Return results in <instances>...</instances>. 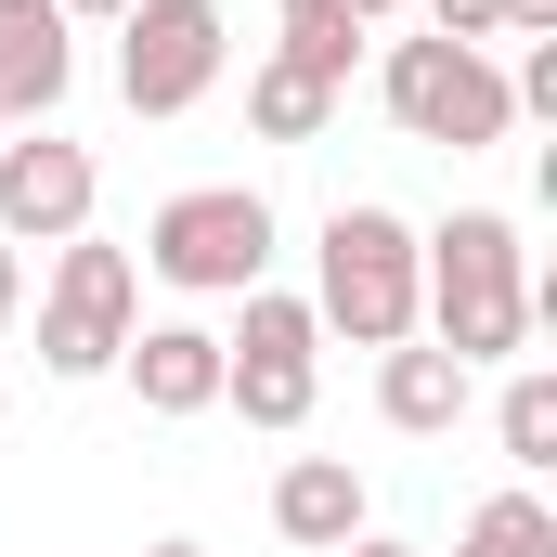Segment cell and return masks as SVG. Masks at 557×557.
Instances as JSON below:
<instances>
[{
  "instance_id": "obj_21",
  "label": "cell",
  "mask_w": 557,
  "mask_h": 557,
  "mask_svg": "<svg viewBox=\"0 0 557 557\" xmlns=\"http://www.w3.org/2000/svg\"><path fill=\"white\" fill-rule=\"evenodd\" d=\"M337 557H416V545H389V532H363V545H337Z\"/></svg>"
},
{
  "instance_id": "obj_13",
  "label": "cell",
  "mask_w": 557,
  "mask_h": 557,
  "mask_svg": "<svg viewBox=\"0 0 557 557\" xmlns=\"http://www.w3.org/2000/svg\"><path fill=\"white\" fill-rule=\"evenodd\" d=\"M247 117H260V143H324V117H337V91H324V78H311V65H260V78H247Z\"/></svg>"
},
{
  "instance_id": "obj_8",
  "label": "cell",
  "mask_w": 557,
  "mask_h": 557,
  "mask_svg": "<svg viewBox=\"0 0 557 557\" xmlns=\"http://www.w3.org/2000/svg\"><path fill=\"white\" fill-rule=\"evenodd\" d=\"M91 195H104L91 143L0 131V234H13V247H65V234H91Z\"/></svg>"
},
{
  "instance_id": "obj_9",
  "label": "cell",
  "mask_w": 557,
  "mask_h": 557,
  "mask_svg": "<svg viewBox=\"0 0 557 557\" xmlns=\"http://www.w3.org/2000/svg\"><path fill=\"white\" fill-rule=\"evenodd\" d=\"M65 78H78L65 13H52V0H0V131H39V117L65 104Z\"/></svg>"
},
{
  "instance_id": "obj_18",
  "label": "cell",
  "mask_w": 557,
  "mask_h": 557,
  "mask_svg": "<svg viewBox=\"0 0 557 557\" xmlns=\"http://www.w3.org/2000/svg\"><path fill=\"white\" fill-rule=\"evenodd\" d=\"M285 13H350V26H389L403 0H285Z\"/></svg>"
},
{
  "instance_id": "obj_15",
  "label": "cell",
  "mask_w": 557,
  "mask_h": 557,
  "mask_svg": "<svg viewBox=\"0 0 557 557\" xmlns=\"http://www.w3.org/2000/svg\"><path fill=\"white\" fill-rule=\"evenodd\" d=\"M493 428H506V467H557V376H519Z\"/></svg>"
},
{
  "instance_id": "obj_22",
  "label": "cell",
  "mask_w": 557,
  "mask_h": 557,
  "mask_svg": "<svg viewBox=\"0 0 557 557\" xmlns=\"http://www.w3.org/2000/svg\"><path fill=\"white\" fill-rule=\"evenodd\" d=\"M52 13H65V26H78V13H131V0H52Z\"/></svg>"
},
{
  "instance_id": "obj_19",
  "label": "cell",
  "mask_w": 557,
  "mask_h": 557,
  "mask_svg": "<svg viewBox=\"0 0 557 557\" xmlns=\"http://www.w3.org/2000/svg\"><path fill=\"white\" fill-rule=\"evenodd\" d=\"M506 26L519 39H557V0H506Z\"/></svg>"
},
{
  "instance_id": "obj_16",
  "label": "cell",
  "mask_w": 557,
  "mask_h": 557,
  "mask_svg": "<svg viewBox=\"0 0 557 557\" xmlns=\"http://www.w3.org/2000/svg\"><path fill=\"white\" fill-rule=\"evenodd\" d=\"M350 52H363V26H350V13H285V65H311L324 91L350 78Z\"/></svg>"
},
{
  "instance_id": "obj_7",
  "label": "cell",
  "mask_w": 557,
  "mask_h": 557,
  "mask_svg": "<svg viewBox=\"0 0 557 557\" xmlns=\"http://www.w3.org/2000/svg\"><path fill=\"white\" fill-rule=\"evenodd\" d=\"M311 350H324L311 298L247 285V324L221 337V403H234L247 428H298V416H311Z\"/></svg>"
},
{
  "instance_id": "obj_12",
  "label": "cell",
  "mask_w": 557,
  "mask_h": 557,
  "mask_svg": "<svg viewBox=\"0 0 557 557\" xmlns=\"http://www.w3.org/2000/svg\"><path fill=\"white\" fill-rule=\"evenodd\" d=\"M376 416H389V428H416V441H441V428L467 416V363H454V350H416V337H403V350L376 363Z\"/></svg>"
},
{
  "instance_id": "obj_23",
  "label": "cell",
  "mask_w": 557,
  "mask_h": 557,
  "mask_svg": "<svg viewBox=\"0 0 557 557\" xmlns=\"http://www.w3.org/2000/svg\"><path fill=\"white\" fill-rule=\"evenodd\" d=\"M156 557H208V545H156Z\"/></svg>"
},
{
  "instance_id": "obj_11",
  "label": "cell",
  "mask_w": 557,
  "mask_h": 557,
  "mask_svg": "<svg viewBox=\"0 0 557 557\" xmlns=\"http://www.w3.org/2000/svg\"><path fill=\"white\" fill-rule=\"evenodd\" d=\"M273 532L311 545V557L363 545V467H350V454H298V467L273 480Z\"/></svg>"
},
{
  "instance_id": "obj_14",
  "label": "cell",
  "mask_w": 557,
  "mask_h": 557,
  "mask_svg": "<svg viewBox=\"0 0 557 557\" xmlns=\"http://www.w3.org/2000/svg\"><path fill=\"white\" fill-rule=\"evenodd\" d=\"M454 557H557V519H545V493H493V506H467Z\"/></svg>"
},
{
  "instance_id": "obj_4",
  "label": "cell",
  "mask_w": 557,
  "mask_h": 557,
  "mask_svg": "<svg viewBox=\"0 0 557 557\" xmlns=\"http://www.w3.org/2000/svg\"><path fill=\"white\" fill-rule=\"evenodd\" d=\"M389 117L416 143H454V156H480V143L519 131V104H506V65L493 52H467V39H389Z\"/></svg>"
},
{
  "instance_id": "obj_2",
  "label": "cell",
  "mask_w": 557,
  "mask_h": 557,
  "mask_svg": "<svg viewBox=\"0 0 557 557\" xmlns=\"http://www.w3.org/2000/svg\"><path fill=\"white\" fill-rule=\"evenodd\" d=\"M143 260H156L169 285H195V298H247V285L273 273V195H247V182H195V195L156 208Z\"/></svg>"
},
{
  "instance_id": "obj_17",
  "label": "cell",
  "mask_w": 557,
  "mask_h": 557,
  "mask_svg": "<svg viewBox=\"0 0 557 557\" xmlns=\"http://www.w3.org/2000/svg\"><path fill=\"white\" fill-rule=\"evenodd\" d=\"M428 39H467L480 52V39H506V0H428Z\"/></svg>"
},
{
  "instance_id": "obj_10",
  "label": "cell",
  "mask_w": 557,
  "mask_h": 557,
  "mask_svg": "<svg viewBox=\"0 0 557 557\" xmlns=\"http://www.w3.org/2000/svg\"><path fill=\"white\" fill-rule=\"evenodd\" d=\"M131 389H143V416H208L221 403V337L208 324H131Z\"/></svg>"
},
{
  "instance_id": "obj_5",
  "label": "cell",
  "mask_w": 557,
  "mask_h": 557,
  "mask_svg": "<svg viewBox=\"0 0 557 557\" xmlns=\"http://www.w3.org/2000/svg\"><path fill=\"white\" fill-rule=\"evenodd\" d=\"M131 311H143L131 247H91V234H65L52 298H39V363H52V376H104V363L131 350Z\"/></svg>"
},
{
  "instance_id": "obj_3",
  "label": "cell",
  "mask_w": 557,
  "mask_h": 557,
  "mask_svg": "<svg viewBox=\"0 0 557 557\" xmlns=\"http://www.w3.org/2000/svg\"><path fill=\"white\" fill-rule=\"evenodd\" d=\"M311 324H337L363 350H403L416 337V234L389 208H337L324 221V298H311Z\"/></svg>"
},
{
  "instance_id": "obj_20",
  "label": "cell",
  "mask_w": 557,
  "mask_h": 557,
  "mask_svg": "<svg viewBox=\"0 0 557 557\" xmlns=\"http://www.w3.org/2000/svg\"><path fill=\"white\" fill-rule=\"evenodd\" d=\"M13 298H26V273H13V234H0V324H13Z\"/></svg>"
},
{
  "instance_id": "obj_6",
  "label": "cell",
  "mask_w": 557,
  "mask_h": 557,
  "mask_svg": "<svg viewBox=\"0 0 557 557\" xmlns=\"http://www.w3.org/2000/svg\"><path fill=\"white\" fill-rule=\"evenodd\" d=\"M221 0H131L117 13V91H131V117H182V104H208V78H221Z\"/></svg>"
},
{
  "instance_id": "obj_1",
  "label": "cell",
  "mask_w": 557,
  "mask_h": 557,
  "mask_svg": "<svg viewBox=\"0 0 557 557\" xmlns=\"http://www.w3.org/2000/svg\"><path fill=\"white\" fill-rule=\"evenodd\" d=\"M416 311L441 324V350L480 376L532 337V273H519V221L506 208H454L441 234L416 247Z\"/></svg>"
}]
</instances>
